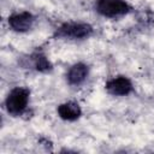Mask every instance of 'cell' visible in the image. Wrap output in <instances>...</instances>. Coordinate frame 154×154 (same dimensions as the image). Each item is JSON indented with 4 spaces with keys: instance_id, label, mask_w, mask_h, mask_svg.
Returning <instances> with one entry per match:
<instances>
[{
    "instance_id": "obj_1",
    "label": "cell",
    "mask_w": 154,
    "mask_h": 154,
    "mask_svg": "<svg viewBox=\"0 0 154 154\" xmlns=\"http://www.w3.org/2000/svg\"><path fill=\"white\" fill-rule=\"evenodd\" d=\"M29 96H30V91L29 89L24 88V87H16L13 88L6 100H5V106H6V111L12 114V116H19L22 114L29 103Z\"/></svg>"
},
{
    "instance_id": "obj_2",
    "label": "cell",
    "mask_w": 154,
    "mask_h": 154,
    "mask_svg": "<svg viewBox=\"0 0 154 154\" xmlns=\"http://www.w3.org/2000/svg\"><path fill=\"white\" fill-rule=\"evenodd\" d=\"M93 26L88 23L82 22H69L64 23L57 30V36L69 40H84L91 36Z\"/></svg>"
},
{
    "instance_id": "obj_3",
    "label": "cell",
    "mask_w": 154,
    "mask_h": 154,
    "mask_svg": "<svg viewBox=\"0 0 154 154\" xmlns=\"http://www.w3.org/2000/svg\"><path fill=\"white\" fill-rule=\"evenodd\" d=\"M130 5L124 0H96L95 11L107 18H116L129 13Z\"/></svg>"
},
{
    "instance_id": "obj_4",
    "label": "cell",
    "mask_w": 154,
    "mask_h": 154,
    "mask_svg": "<svg viewBox=\"0 0 154 154\" xmlns=\"http://www.w3.org/2000/svg\"><path fill=\"white\" fill-rule=\"evenodd\" d=\"M8 26L16 31V32H26L29 31L34 23H35V17L32 16V13L28 12V11H22V12H16L12 13L8 19Z\"/></svg>"
},
{
    "instance_id": "obj_5",
    "label": "cell",
    "mask_w": 154,
    "mask_h": 154,
    "mask_svg": "<svg viewBox=\"0 0 154 154\" xmlns=\"http://www.w3.org/2000/svg\"><path fill=\"white\" fill-rule=\"evenodd\" d=\"M105 87L106 90L113 96H126L134 90L131 81L125 76H117L108 79Z\"/></svg>"
},
{
    "instance_id": "obj_6",
    "label": "cell",
    "mask_w": 154,
    "mask_h": 154,
    "mask_svg": "<svg viewBox=\"0 0 154 154\" xmlns=\"http://www.w3.org/2000/svg\"><path fill=\"white\" fill-rule=\"evenodd\" d=\"M89 75V67L84 63H76L66 72V81L70 85L82 84Z\"/></svg>"
},
{
    "instance_id": "obj_7",
    "label": "cell",
    "mask_w": 154,
    "mask_h": 154,
    "mask_svg": "<svg viewBox=\"0 0 154 154\" xmlns=\"http://www.w3.org/2000/svg\"><path fill=\"white\" fill-rule=\"evenodd\" d=\"M58 116L66 122H75L82 116L81 106L75 101H66L64 103H60L57 108Z\"/></svg>"
},
{
    "instance_id": "obj_8",
    "label": "cell",
    "mask_w": 154,
    "mask_h": 154,
    "mask_svg": "<svg viewBox=\"0 0 154 154\" xmlns=\"http://www.w3.org/2000/svg\"><path fill=\"white\" fill-rule=\"evenodd\" d=\"M34 67L40 72H49L52 70V64L47 57L42 53H35L31 55Z\"/></svg>"
}]
</instances>
